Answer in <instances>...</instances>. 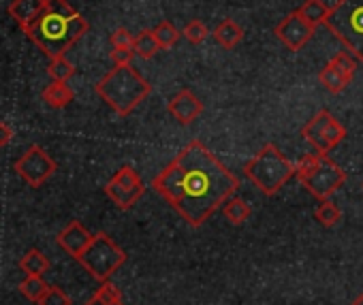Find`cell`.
<instances>
[{
  "label": "cell",
  "mask_w": 363,
  "mask_h": 305,
  "mask_svg": "<svg viewBox=\"0 0 363 305\" xmlns=\"http://www.w3.org/2000/svg\"><path fill=\"white\" fill-rule=\"evenodd\" d=\"M301 13V18L306 22H310L312 26L325 24L327 16H329V7L323 3V0H303V5L297 9Z\"/></svg>",
  "instance_id": "cell-20"
},
{
  "label": "cell",
  "mask_w": 363,
  "mask_h": 305,
  "mask_svg": "<svg viewBox=\"0 0 363 305\" xmlns=\"http://www.w3.org/2000/svg\"><path fill=\"white\" fill-rule=\"evenodd\" d=\"M88 30V20L69 7L67 0H50L43 16L24 33L52 60L65 56Z\"/></svg>",
  "instance_id": "cell-2"
},
{
  "label": "cell",
  "mask_w": 363,
  "mask_h": 305,
  "mask_svg": "<svg viewBox=\"0 0 363 305\" xmlns=\"http://www.w3.org/2000/svg\"><path fill=\"white\" fill-rule=\"evenodd\" d=\"M37 305H71V297L62 288L50 286V290L45 292V297Z\"/></svg>",
  "instance_id": "cell-29"
},
{
  "label": "cell",
  "mask_w": 363,
  "mask_h": 305,
  "mask_svg": "<svg viewBox=\"0 0 363 305\" xmlns=\"http://www.w3.org/2000/svg\"><path fill=\"white\" fill-rule=\"evenodd\" d=\"M208 35H210V30H208V26H206L201 20H193V22H189V24L184 26V30H182V37H184L191 45H199V43H203V41L208 39Z\"/></svg>",
  "instance_id": "cell-27"
},
{
  "label": "cell",
  "mask_w": 363,
  "mask_h": 305,
  "mask_svg": "<svg viewBox=\"0 0 363 305\" xmlns=\"http://www.w3.org/2000/svg\"><path fill=\"white\" fill-rule=\"evenodd\" d=\"M212 37L216 39L218 45H223L225 50H233L240 45V41L244 39V28L233 22V20H225L220 22L214 30H212Z\"/></svg>",
  "instance_id": "cell-17"
},
{
  "label": "cell",
  "mask_w": 363,
  "mask_h": 305,
  "mask_svg": "<svg viewBox=\"0 0 363 305\" xmlns=\"http://www.w3.org/2000/svg\"><path fill=\"white\" fill-rule=\"evenodd\" d=\"M314 28L310 22H306L301 18L299 11H293L291 16H286L274 30V35L291 50V52H299L312 37H314Z\"/></svg>",
  "instance_id": "cell-12"
},
{
  "label": "cell",
  "mask_w": 363,
  "mask_h": 305,
  "mask_svg": "<svg viewBox=\"0 0 363 305\" xmlns=\"http://www.w3.org/2000/svg\"><path fill=\"white\" fill-rule=\"evenodd\" d=\"M223 214H225V218H227L233 226H240V224H244V222L250 220L252 207H250L248 201H244V199H240V197H231V199L225 201Z\"/></svg>",
  "instance_id": "cell-18"
},
{
  "label": "cell",
  "mask_w": 363,
  "mask_h": 305,
  "mask_svg": "<svg viewBox=\"0 0 363 305\" xmlns=\"http://www.w3.org/2000/svg\"><path fill=\"white\" fill-rule=\"evenodd\" d=\"M357 71V58L346 50L335 54L318 73V81L320 86L329 92V94H340L342 90H346V86L352 81V75Z\"/></svg>",
  "instance_id": "cell-11"
},
{
  "label": "cell",
  "mask_w": 363,
  "mask_h": 305,
  "mask_svg": "<svg viewBox=\"0 0 363 305\" xmlns=\"http://www.w3.org/2000/svg\"><path fill=\"white\" fill-rule=\"evenodd\" d=\"M152 33H154L160 50H171L179 41V37H182V33L171 22H167V20L160 22V24H156V28H152Z\"/></svg>",
  "instance_id": "cell-25"
},
{
  "label": "cell",
  "mask_w": 363,
  "mask_h": 305,
  "mask_svg": "<svg viewBox=\"0 0 363 305\" xmlns=\"http://www.w3.org/2000/svg\"><path fill=\"white\" fill-rule=\"evenodd\" d=\"M77 263L99 282H107L124 263H126V252L107 235V233H96L90 246L82 252Z\"/></svg>",
  "instance_id": "cell-7"
},
{
  "label": "cell",
  "mask_w": 363,
  "mask_h": 305,
  "mask_svg": "<svg viewBox=\"0 0 363 305\" xmlns=\"http://www.w3.org/2000/svg\"><path fill=\"white\" fill-rule=\"evenodd\" d=\"M346 134L348 132L344 124H340V120L327 109L318 111L301 128V137L314 147V151H318V154H329V151H333L346 139Z\"/></svg>",
  "instance_id": "cell-8"
},
{
  "label": "cell",
  "mask_w": 363,
  "mask_h": 305,
  "mask_svg": "<svg viewBox=\"0 0 363 305\" xmlns=\"http://www.w3.org/2000/svg\"><path fill=\"white\" fill-rule=\"evenodd\" d=\"M48 73H50V77L54 81H69L75 75V67L65 56H60V58H52L50 60Z\"/></svg>",
  "instance_id": "cell-26"
},
{
  "label": "cell",
  "mask_w": 363,
  "mask_h": 305,
  "mask_svg": "<svg viewBox=\"0 0 363 305\" xmlns=\"http://www.w3.org/2000/svg\"><path fill=\"white\" fill-rule=\"evenodd\" d=\"M13 139V128L7 122H0V147H7Z\"/></svg>",
  "instance_id": "cell-31"
},
{
  "label": "cell",
  "mask_w": 363,
  "mask_h": 305,
  "mask_svg": "<svg viewBox=\"0 0 363 305\" xmlns=\"http://www.w3.org/2000/svg\"><path fill=\"white\" fill-rule=\"evenodd\" d=\"M133 50H135V56L147 60V58L156 56V52L160 50V45H158V41H156V37H154L152 30H141L139 35H135Z\"/></svg>",
  "instance_id": "cell-22"
},
{
  "label": "cell",
  "mask_w": 363,
  "mask_h": 305,
  "mask_svg": "<svg viewBox=\"0 0 363 305\" xmlns=\"http://www.w3.org/2000/svg\"><path fill=\"white\" fill-rule=\"evenodd\" d=\"M152 188L186 224L199 229L235 195L240 180L195 139L152 180Z\"/></svg>",
  "instance_id": "cell-1"
},
{
  "label": "cell",
  "mask_w": 363,
  "mask_h": 305,
  "mask_svg": "<svg viewBox=\"0 0 363 305\" xmlns=\"http://www.w3.org/2000/svg\"><path fill=\"white\" fill-rule=\"evenodd\" d=\"M94 90L118 115L124 117L150 96L152 86L137 69H133V64H113Z\"/></svg>",
  "instance_id": "cell-3"
},
{
  "label": "cell",
  "mask_w": 363,
  "mask_h": 305,
  "mask_svg": "<svg viewBox=\"0 0 363 305\" xmlns=\"http://www.w3.org/2000/svg\"><path fill=\"white\" fill-rule=\"evenodd\" d=\"M41 96H43V103L48 107H52V109H65L67 105L73 103L75 92L71 90L69 81H54L52 79V84H48L43 88V94Z\"/></svg>",
  "instance_id": "cell-16"
},
{
  "label": "cell",
  "mask_w": 363,
  "mask_h": 305,
  "mask_svg": "<svg viewBox=\"0 0 363 305\" xmlns=\"http://www.w3.org/2000/svg\"><path fill=\"white\" fill-rule=\"evenodd\" d=\"M20 269H22L26 275H43V273L50 269V258H48L41 250L30 248V250L22 256Z\"/></svg>",
  "instance_id": "cell-19"
},
{
  "label": "cell",
  "mask_w": 363,
  "mask_h": 305,
  "mask_svg": "<svg viewBox=\"0 0 363 305\" xmlns=\"http://www.w3.org/2000/svg\"><path fill=\"white\" fill-rule=\"evenodd\" d=\"M109 43H111V50H133V45H135V35H130V30H126V28H118V30L111 33ZM133 52H135V50H133Z\"/></svg>",
  "instance_id": "cell-28"
},
{
  "label": "cell",
  "mask_w": 363,
  "mask_h": 305,
  "mask_svg": "<svg viewBox=\"0 0 363 305\" xmlns=\"http://www.w3.org/2000/svg\"><path fill=\"white\" fill-rule=\"evenodd\" d=\"M297 165L291 163L278 145L267 143L246 163L244 175L267 197L276 195L291 178H295Z\"/></svg>",
  "instance_id": "cell-4"
},
{
  "label": "cell",
  "mask_w": 363,
  "mask_h": 305,
  "mask_svg": "<svg viewBox=\"0 0 363 305\" xmlns=\"http://www.w3.org/2000/svg\"><path fill=\"white\" fill-rule=\"evenodd\" d=\"M50 0H13L7 13L18 22L22 30H28L48 9Z\"/></svg>",
  "instance_id": "cell-15"
},
{
  "label": "cell",
  "mask_w": 363,
  "mask_h": 305,
  "mask_svg": "<svg viewBox=\"0 0 363 305\" xmlns=\"http://www.w3.org/2000/svg\"><path fill=\"white\" fill-rule=\"evenodd\" d=\"M350 305H363V292L361 294H357L354 299H352V303Z\"/></svg>",
  "instance_id": "cell-32"
},
{
  "label": "cell",
  "mask_w": 363,
  "mask_h": 305,
  "mask_svg": "<svg viewBox=\"0 0 363 305\" xmlns=\"http://www.w3.org/2000/svg\"><path fill=\"white\" fill-rule=\"evenodd\" d=\"M48 290H50V286L45 284L43 275H26V280L20 284V292L28 301H35V303H39L45 297Z\"/></svg>",
  "instance_id": "cell-23"
},
{
  "label": "cell",
  "mask_w": 363,
  "mask_h": 305,
  "mask_svg": "<svg viewBox=\"0 0 363 305\" xmlns=\"http://www.w3.org/2000/svg\"><path fill=\"white\" fill-rule=\"evenodd\" d=\"M105 195L109 197V201L122 209V212H128L133 205H137V201L143 197L145 192V184L143 180L139 178V173L130 167V165H122L113 178L105 184Z\"/></svg>",
  "instance_id": "cell-9"
},
{
  "label": "cell",
  "mask_w": 363,
  "mask_h": 305,
  "mask_svg": "<svg viewBox=\"0 0 363 305\" xmlns=\"http://www.w3.org/2000/svg\"><path fill=\"white\" fill-rule=\"evenodd\" d=\"M314 218H316V222L320 224V226H325V229H333L337 222H340V218H342V212H340V207L333 203V201H320V205L316 207V212H314Z\"/></svg>",
  "instance_id": "cell-24"
},
{
  "label": "cell",
  "mask_w": 363,
  "mask_h": 305,
  "mask_svg": "<svg viewBox=\"0 0 363 305\" xmlns=\"http://www.w3.org/2000/svg\"><path fill=\"white\" fill-rule=\"evenodd\" d=\"M295 178L303 184V188L318 201H327L346 184V171L329 159V154H306L297 163Z\"/></svg>",
  "instance_id": "cell-5"
},
{
  "label": "cell",
  "mask_w": 363,
  "mask_h": 305,
  "mask_svg": "<svg viewBox=\"0 0 363 305\" xmlns=\"http://www.w3.org/2000/svg\"><path fill=\"white\" fill-rule=\"evenodd\" d=\"M13 169L30 188H41L56 173L58 165L41 145L35 143L16 161Z\"/></svg>",
  "instance_id": "cell-10"
},
{
  "label": "cell",
  "mask_w": 363,
  "mask_h": 305,
  "mask_svg": "<svg viewBox=\"0 0 363 305\" xmlns=\"http://www.w3.org/2000/svg\"><path fill=\"white\" fill-rule=\"evenodd\" d=\"M135 52L133 50H111V60L113 64H130Z\"/></svg>",
  "instance_id": "cell-30"
},
{
  "label": "cell",
  "mask_w": 363,
  "mask_h": 305,
  "mask_svg": "<svg viewBox=\"0 0 363 305\" xmlns=\"http://www.w3.org/2000/svg\"><path fill=\"white\" fill-rule=\"evenodd\" d=\"M167 111L173 115V120H177L182 126H186V124H193L203 113V103L193 90L184 88L167 103Z\"/></svg>",
  "instance_id": "cell-13"
},
{
  "label": "cell",
  "mask_w": 363,
  "mask_h": 305,
  "mask_svg": "<svg viewBox=\"0 0 363 305\" xmlns=\"http://www.w3.org/2000/svg\"><path fill=\"white\" fill-rule=\"evenodd\" d=\"M325 26L357 60L363 62V0H337L329 7Z\"/></svg>",
  "instance_id": "cell-6"
},
{
  "label": "cell",
  "mask_w": 363,
  "mask_h": 305,
  "mask_svg": "<svg viewBox=\"0 0 363 305\" xmlns=\"http://www.w3.org/2000/svg\"><path fill=\"white\" fill-rule=\"evenodd\" d=\"M92 239H94V235H92L82 222H77V220L69 222V224L58 233V237H56L58 246H60L69 256H73L75 260L82 256V252L90 246Z\"/></svg>",
  "instance_id": "cell-14"
},
{
  "label": "cell",
  "mask_w": 363,
  "mask_h": 305,
  "mask_svg": "<svg viewBox=\"0 0 363 305\" xmlns=\"http://www.w3.org/2000/svg\"><path fill=\"white\" fill-rule=\"evenodd\" d=\"M86 305H124V301H122L120 288L107 280V282H101V288L94 292V297Z\"/></svg>",
  "instance_id": "cell-21"
}]
</instances>
